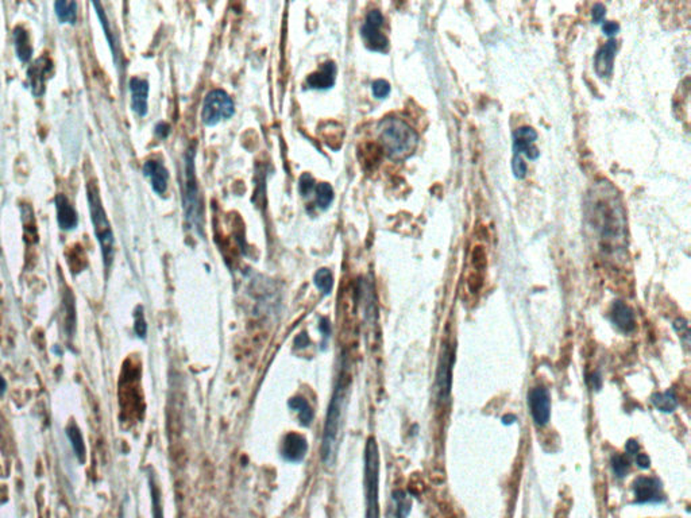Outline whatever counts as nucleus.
<instances>
[{"label":"nucleus","instance_id":"1","mask_svg":"<svg viewBox=\"0 0 691 518\" xmlns=\"http://www.w3.org/2000/svg\"><path fill=\"white\" fill-rule=\"evenodd\" d=\"M601 195L602 196H593L592 218L594 220V227L605 242H618L624 239L625 233V218L623 206L616 193L608 195V192L605 190V193Z\"/></svg>","mask_w":691,"mask_h":518},{"label":"nucleus","instance_id":"2","mask_svg":"<svg viewBox=\"0 0 691 518\" xmlns=\"http://www.w3.org/2000/svg\"><path fill=\"white\" fill-rule=\"evenodd\" d=\"M379 141L393 161H403L413 154L417 147L419 137L412 127L397 118H386L378 127Z\"/></svg>","mask_w":691,"mask_h":518},{"label":"nucleus","instance_id":"3","mask_svg":"<svg viewBox=\"0 0 691 518\" xmlns=\"http://www.w3.org/2000/svg\"><path fill=\"white\" fill-rule=\"evenodd\" d=\"M346 393H347V383H346L345 377L342 376L338 382V386L335 388L334 394L331 397L324 431H323L322 460L327 467H330L335 463L336 455H338L339 433H341L343 412H345Z\"/></svg>","mask_w":691,"mask_h":518},{"label":"nucleus","instance_id":"4","mask_svg":"<svg viewBox=\"0 0 691 518\" xmlns=\"http://www.w3.org/2000/svg\"><path fill=\"white\" fill-rule=\"evenodd\" d=\"M87 199H88V204H90L91 219L94 223V235H96V239L99 240V245L102 249L104 266L109 270L112 261H114L115 239H114V233L111 228L110 221L107 219L106 211H104L102 200H100L99 189L96 188L94 184L88 185Z\"/></svg>","mask_w":691,"mask_h":518},{"label":"nucleus","instance_id":"5","mask_svg":"<svg viewBox=\"0 0 691 518\" xmlns=\"http://www.w3.org/2000/svg\"><path fill=\"white\" fill-rule=\"evenodd\" d=\"M379 454L374 438H369L365 448V495L366 518H379Z\"/></svg>","mask_w":691,"mask_h":518},{"label":"nucleus","instance_id":"6","mask_svg":"<svg viewBox=\"0 0 691 518\" xmlns=\"http://www.w3.org/2000/svg\"><path fill=\"white\" fill-rule=\"evenodd\" d=\"M234 115L233 99L221 90H214L205 97L202 119L207 126H215L220 121L230 119Z\"/></svg>","mask_w":691,"mask_h":518},{"label":"nucleus","instance_id":"7","mask_svg":"<svg viewBox=\"0 0 691 518\" xmlns=\"http://www.w3.org/2000/svg\"><path fill=\"white\" fill-rule=\"evenodd\" d=\"M195 150L190 149L187 154V183H185V211H187V218L192 226L196 228L202 227V205H200V195L199 188L195 177V165H193V153Z\"/></svg>","mask_w":691,"mask_h":518},{"label":"nucleus","instance_id":"8","mask_svg":"<svg viewBox=\"0 0 691 518\" xmlns=\"http://www.w3.org/2000/svg\"><path fill=\"white\" fill-rule=\"evenodd\" d=\"M384 26V16L379 10H372L362 26V38L365 45L374 51H385L389 47V41L386 35L381 32Z\"/></svg>","mask_w":691,"mask_h":518},{"label":"nucleus","instance_id":"9","mask_svg":"<svg viewBox=\"0 0 691 518\" xmlns=\"http://www.w3.org/2000/svg\"><path fill=\"white\" fill-rule=\"evenodd\" d=\"M633 495L636 503H659L666 500L663 486L658 478L654 476H640L637 478L633 485Z\"/></svg>","mask_w":691,"mask_h":518},{"label":"nucleus","instance_id":"10","mask_svg":"<svg viewBox=\"0 0 691 518\" xmlns=\"http://www.w3.org/2000/svg\"><path fill=\"white\" fill-rule=\"evenodd\" d=\"M528 404L532 413L534 424L544 426L549 424L551 417L550 393L546 388H534L528 395Z\"/></svg>","mask_w":691,"mask_h":518},{"label":"nucleus","instance_id":"11","mask_svg":"<svg viewBox=\"0 0 691 518\" xmlns=\"http://www.w3.org/2000/svg\"><path fill=\"white\" fill-rule=\"evenodd\" d=\"M53 63L47 57H39L29 66L27 78L32 85V92L35 97H41L45 94L47 80L51 78Z\"/></svg>","mask_w":691,"mask_h":518},{"label":"nucleus","instance_id":"12","mask_svg":"<svg viewBox=\"0 0 691 518\" xmlns=\"http://www.w3.org/2000/svg\"><path fill=\"white\" fill-rule=\"evenodd\" d=\"M307 452H308V441L302 435L291 432L283 438V445H281V455L283 460L291 463H300L304 460Z\"/></svg>","mask_w":691,"mask_h":518},{"label":"nucleus","instance_id":"13","mask_svg":"<svg viewBox=\"0 0 691 518\" xmlns=\"http://www.w3.org/2000/svg\"><path fill=\"white\" fill-rule=\"evenodd\" d=\"M143 174L150 180L152 188L157 195H164L168 189L169 173L159 161H147L143 165Z\"/></svg>","mask_w":691,"mask_h":518},{"label":"nucleus","instance_id":"14","mask_svg":"<svg viewBox=\"0 0 691 518\" xmlns=\"http://www.w3.org/2000/svg\"><path fill=\"white\" fill-rule=\"evenodd\" d=\"M130 91H131V109L138 116H145L147 113L149 82L140 78H133L130 80Z\"/></svg>","mask_w":691,"mask_h":518},{"label":"nucleus","instance_id":"15","mask_svg":"<svg viewBox=\"0 0 691 518\" xmlns=\"http://www.w3.org/2000/svg\"><path fill=\"white\" fill-rule=\"evenodd\" d=\"M54 204H56V209H57V220H59L61 230H65V231L75 230L78 227L79 218H78V212L73 208V205L69 203V200L63 195L56 196Z\"/></svg>","mask_w":691,"mask_h":518},{"label":"nucleus","instance_id":"16","mask_svg":"<svg viewBox=\"0 0 691 518\" xmlns=\"http://www.w3.org/2000/svg\"><path fill=\"white\" fill-rule=\"evenodd\" d=\"M453 354H450L448 348L444 347V351L440 358L439 369H438V393L439 400H444L451 392V367H453Z\"/></svg>","mask_w":691,"mask_h":518},{"label":"nucleus","instance_id":"17","mask_svg":"<svg viewBox=\"0 0 691 518\" xmlns=\"http://www.w3.org/2000/svg\"><path fill=\"white\" fill-rule=\"evenodd\" d=\"M336 79V65L332 61L323 63L317 72L308 76L307 87L311 90H329Z\"/></svg>","mask_w":691,"mask_h":518},{"label":"nucleus","instance_id":"18","mask_svg":"<svg viewBox=\"0 0 691 518\" xmlns=\"http://www.w3.org/2000/svg\"><path fill=\"white\" fill-rule=\"evenodd\" d=\"M611 317H612L613 324L618 330L623 331L625 333H629V332H632V331H635V328H636V317H635V314L630 309V307H628L623 301H614Z\"/></svg>","mask_w":691,"mask_h":518},{"label":"nucleus","instance_id":"19","mask_svg":"<svg viewBox=\"0 0 691 518\" xmlns=\"http://www.w3.org/2000/svg\"><path fill=\"white\" fill-rule=\"evenodd\" d=\"M616 49H617V42L614 39H609L598 50L594 58V66L599 78H608L612 75Z\"/></svg>","mask_w":691,"mask_h":518},{"label":"nucleus","instance_id":"20","mask_svg":"<svg viewBox=\"0 0 691 518\" xmlns=\"http://www.w3.org/2000/svg\"><path fill=\"white\" fill-rule=\"evenodd\" d=\"M13 41L16 45L18 58L22 63H29L32 56V47L30 44L29 32H26L22 26H16L13 32Z\"/></svg>","mask_w":691,"mask_h":518},{"label":"nucleus","instance_id":"21","mask_svg":"<svg viewBox=\"0 0 691 518\" xmlns=\"http://www.w3.org/2000/svg\"><path fill=\"white\" fill-rule=\"evenodd\" d=\"M392 502L391 512L388 514V518H407L410 512V500L408 494L403 490H396L393 491Z\"/></svg>","mask_w":691,"mask_h":518},{"label":"nucleus","instance_id":"22","mask_svg":"<svg viewBox=\"0 0 691 518\" xmlns=\"http://www.w3.org/2000/svg\"><path fill=\"white\" fill-rule=\"evenodd\" d=\"M289 408L298 413L300 424L302 426H310L314 421V409L310 405V402L302 398V397H293L288 402Z\"/></svg>","mask_w":691,"mask_h":518},{"label":"nucleus","instance_id":"23","mask_svg":"<svg viewBox=\"0 0 691 518\" xmlns=\"http://www.w3.org/2000/svg\"><path fill=\"white\" fill-rule=\"evenodd\" d=\"M94 4V8H96V14L99 16L100 19V23H102V27L103 30L106 32V37L109 39V44H110L111 51H112V56H114V60H115V63H119V51H118V41H116V37L115 34L111 30L110 23H109V19H107V16L102 7L100 3H92Z\"/></svg>","mask_w":691,"mask_h":518},{"label":"nucleus","instance_id":"24","mask_svg":"<svg viewBox=\"0 0 691 518\" xmlns=\"http://www.w3.org/2000/svg\"><path fill=\"white\" fill-rule=\"evenodd\" d=\"M54 10L59 19L63 23L75 25L78 22V3L69 0H57L54 3Z\"/></svg>","mask_w":691,"mask_h":518},{"label":"nucleus","instance_id":"25","mask_svg":"<svg viewBox=\"0 0 691 518\" xmlns=\"http://www.w3.org/2000/svg\"><path fill=\"white\" fill-rule=\"evenodd\" d=\"M651 401L655 405V408L659 409L660 412H664V413L674 412L678 408V405H679V401H678V397H676L674 390L655 393L651 397Z\"/></svg>","mask_w":691,"mask_h":518},{"label":"nucleus","instance_id":"26","mask_svg":"<svg viewBox=\"0 0 691 518\" xmlns=\"http://www.w3.org/2000/svg\"><path fill=\"white\" fill-rule=\"evenodd\" d=\"M66 435L71 440L75 455L78 456L80 463H84L87 454H85V444H84V439H82V435L80 432L79 426L75 423H71L66 426Z\"/></svg>","mask_w":691,"mask_h":518},{"label":"nucleus","instance_id":"27","mask_svg":"<svg viewBox=\"0 0 691 518\" xmlns=\"http://www.w3.org/2000/svg\"><path fill=\"white\" fill-rule=\"evenodd\" d=\"M314 285L324 295L329 296L334 288V276L329 269H320L314 273Z\"/></svg>","mask_w":691,"mask_h":518},{"label":"nucleus","instance_id":"28","mask_svg":"<svg viewBox=\"0 0 691 518\" xmlns=\"http://www.w3.org/2000/svg\"><path fill=\"white\" fill-rule=\"evenodd\" d=\"M334 200V189L327 183H320L316 188V206L326 211Z\"/></svg>","mask_w":691,"mask_h":518},{"label":"nucleus","instance_id":"29","mask_svg":"<svg viewBox=\"0 0 691 518\" xmlns=\"http://www.w3.org/2000/svg\"><path fill=\"white\" fill-rule=\"evenodd\" d=\"M515 140V138H513ZM513 152L515 156L525 154L530 159H536L539 157V150L532 142L522 141V140H515L513 142Z\"/></svg>","mask_w":691,"mask_h":518},{"label":"nucleus","instance_id":"30","mask_svg":"<svg viewBox=\"0 0 691 518\" xmlns=\"http://www.w3.org/2000/svg\"><path fill=\"white\" fill-rule=\"evenodd\" d=\"M611 464H612L613 472L618 478H624L627 475V472L629 471V462L625 456L614 454L611 457Z\"/></svg>","mask_w":691,"mask_h":518},{"label":"nucleus","instance_id":"31","mask_svg":"<svg viewBox=\"0 0 691 518\" xmlns=\"http://www.w3.org/2000/svg\"><path fill=\"white\" fill-rule=\"evenodd\" d=\"M135 324H134V331L137 333L138 338L141 339H145L146 338V333H147V324H146V319H145V314H143V309L142 307H138L137 311H135Z\"/></svg>","mask_w":691,"mask_h":518},{"label":"nucleus","instance_id":"32","mask_svg":"<svg viewBox=\"0 0 691 518\" xmlns=\"http://www.w3.org/2000/svg\"><path fill=\"white\" fill-rule=\"evenodd\" d=\"M314 188V178H312V177H311L308 173L302 174V175L300 177L299 181V190L300 193H301V196H304V197H305V196H310V195L312 193Z\"/></svg>","mask_w":691,"mask_h":518},{"label":"nucleus","instance_id":"33","mask_svg":"<svg viewBox=\"0 0 691 518\" xmlns=\"http://www.w3.org/2000/svg\"><path fill=\"white\" fill-rule=\"evenodd\" d=\"M513 138L515 140H522V141L532 142L534 143L537 140V132L534 131L532 127H520V128H518L515 131Z\"/></svg>","mask_w":691,"mask_h":518},{"label":"nucleus","instance_id":"34","mask_svg":"<svg viewBox=\"0 0 691 518\" xmlns=\"http://www.w3.org/2000/svg\"><path fill=\"white\" fill-rule=\"evenodd\" d=\"M372 90H373V94L377 99H385L388 94H391V85L385 80H377V81H374L373 85H372Z\"/></svg>","mask_w":691,"mask_h":518},{"label":"nucleus","instance_id":"35","mask_svg":"<svg viewBox=\"0 0 691 518\" xmlns=\"http://www.w3.org/2000/svg\"><path fill=\"white\" fill-rule=\"evenodd\" d=\"M674 328H675L676 332L679 333V338L683 339V342L686 345H689V340H690V331H689V323L683 319H678L675 323H674Z\"/></svg>","mask_w":691,"mask_h":518},{"label":"nucleus","instance_id":"36","mask_svg":"<svg viewBox=\"0 0 691 518\" xmlns=\"http://www.w3.org/2000/svg\"><path fill=\"white\" fill-rule=\"evenodd\" d=\"M512 169H513V173H515V175H516V178H518V180H522L527 175V165H525V162L522 161V158L520 157V156H515L513 157Z\"/></svg>","mask_w":691,"mask_h":518},{"label":"nucleus","instance_id":"37","mask_svg":"<svg viewBox=\"0 0 691 518\" xmlns=\"http://www.w3.org/2000/svg\"><path fill=\"white\" fill-rule=\"evenodd\" d=\"M319 331L322 332V336H323V350H326V347H327L326 345L329 343L331 338V323L329 319L322 317V320L319 323Z\"/></svg>","mask_w":691,"mask_h":518},{"label":"nucleus","instance_id":"38","mask_svg":"<svg viewBox=\"0 0 691 518\" xmlns=\"http://www.w3.org/2000/svg\"><path fill=\"white\" fill-rule=\"evenodd\" d=\"M472 262L477 267H484L487 265V255H485V252L482 250V247H477L472 252Z\"/></svg>","mask_w":691,"mask_h":518},{"label":"nucleus","instance_id":"39","mask_svg":"<svg viewBox=\"0 0 691 518\" xmlns=\"http://www.w3.org/2000/svg\"><path fill=\"white\" fill-rule=\"evenodd\" d=\"M605 14H606V8H605L604 4H601V3L594 4L593 11H592V16H593V22L594 23H601L602 19L605 18Z\"/></svg>","mask_w":691,"mask_h":518},{"label":"nucleus","instance_id":"40","mask_svg":"<svg viewBox=\"0 0 691 518\" xmlns=\"http://www.w3.org/2000/svg\"><path fill=\"white\" fill-rule=\"evenodd\" d=\"M602 32L604 34H606L608 37H613L616 35L617 32H620V25L613 22V20H609V22H605L604 26H602Z\"/></svg>","mask_w":691,"mask_h":518},{"label":"nucleus","instance_id":"41","mask_svg":"<svg viewBox=\"0 0 691 518\" xmlns=\"http://www.w3.org/2000/svg\"><path fill=\"white\" fill-rule=\"evenodd\" d=\"M636 463H637V466L640 469L645 470V469H649L651 459L648 457V455H645V454H637V456H636Z\"/></svg>","mask_w":691,"mask_h":518},{"label":"nucleus","instance_id":"42","mask_svg":"<svg viewBox=\"0 0 691 518\" xmlns=\"http://www.w3.org/2000/svg\"><path fill=\"white\" fill-rule=\"evenodd\" d=\"M640 447H639V443L636 440L630 439L627 441L625 444V451L628 452L629 455H637Z\"/></svg>","mask_w":691,"mask_h":518},{"label":"nucleus","instance_id":"43","mask_svg":"<svg viewBox=\"0 0 691 518\" xmlns=\"http://www.w3.org/2000/svg\"><path fill=\"white\" fill-rule=\"evenodd\" d=\"M295 345H296L298 348H305L307 345H310V339H308V336L305 333H300V335H298L296 340H295Z\"/></svg>","mask_w":691,"mask_h":518},{"label":"nucleus","instance_id":"44","mask_svg":"<svg viewBox=\"0 0 691 518\" xmlns=\"http://www.w3.org/2000/svg\"><path fill=\"white\" fill-rule=\"evenodd\" d=\"M156 132L159 138H166L169 135V126L166 123H159L156 127Z\"/></svg>","mask_w":691,"mask_h":518},{"label":"nucleus","instance_id":"45","mask_svg":"<svg viewBox=\"0 0 691 518\" xmlns=\"http://www.w3.org/2000/svg\"><path fill=\"white\" fill-rule=\"evenodd\" d=\"M592 382H593V388L598 390L601 388V383H602V379L599 377V374H593L592 376Z\"/></svg>","mask_w":691,"mask_h":518},{"label":"nucleus","instance_id":"46","mask_svg":"<svg viewBox=\"0 0 691 518\" xmlns=\"http://www.w3.org/2000/svg\"><path fill=\"white\" fill-rule=\"evenodd\" d=\"M515 421H516V417H515V416H512V414H509V416H505V417H503V423L505 425L513 424Z\"/></svg>","mask_w":691,"mask_h":518},{"label":"nucleus","instance_id":"47","mask_svg":"<svg viewBox=\"0 0 691 518\" xmlns=\"http://www.w3.org/2000/svg\"><path fill=\"white\" fill-rule=\"evenodd\" d=\"M6 389H7V383H6L4 378L0 376V395H1L3 393L6 392Z\"/></svg>","mask_w":691,"mask_h":518}]
</instances>
